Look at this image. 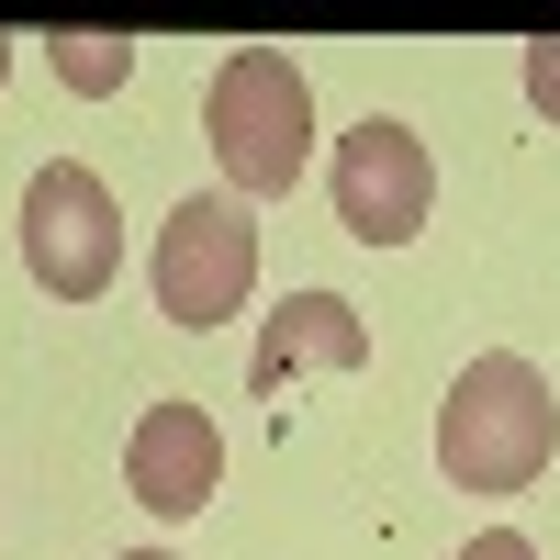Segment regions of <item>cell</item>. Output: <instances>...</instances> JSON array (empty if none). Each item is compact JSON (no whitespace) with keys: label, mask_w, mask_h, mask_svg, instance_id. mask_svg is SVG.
Segmentation results:
<instances>
[{"label":"cell","mask_w":560,"mask_h":560,"mask_svg":"<svg viewBox=\"0 0 560 560\" xmlns=\"http://www.w3.org/2000/svg\"><path fill=\"white\" fill-rule=\"evenodd\" d=\"M549 448H560V393L538 382V359L493 348V359H471L448 382V404H438V471L459 493H527L549 471Z\"/></svg>","instance_id":"6da1fadb"},{"label":"cell","mask_w":560,"mask_h":560,"mask_svg":"<svg viewBox=\"0 0 560 560\" xmlns=\"http://www.w3.org/2000/svg\"><path fill=\"white\" fill-rule=\"evenodd\" d=\"M202 135H213V168L236 202H280L314 158V90L280 45H236L202 90Z\"/></svg>","instance_id":"7a4b0ae2"},{"label":"cell","mask_w":560,"mask_h":560,"mask_svg":"<svg viewBox=\"0 0 560 560\" xmlns=\"http://www.w3.org/2000/svg\"><path fill=\"white\" fill-rule=\"evenodd\" d=\"M23 269H34V292H57V303H102L113 292L124 213H113V179L90 158H45L23 179Z\"/></svg>","instance_id":"3957f363"},{"label":"cell","mask_w":560,"mask_h":560,"mask_svg":"<svg viewBox=\"0 0 560 560\" xmlns=\"http://www.w3.org/2000/svg\"><path fill=\"white\" fill-rule=\"evenodd\" d=\"M247 292H258V213L236 191H191L158 224V314L191 325V337H213Z\"/></svg>","instance_id":"277c9868"},{"label":"cell","mask_w":560,"mask_h":560,"mask_svg":"<svg viewBox=\"0 0 560 560\" xmlns=\"http://www.w3.org/2000/svg\"><path fill=\"white\" fill-rule=\"evenodd\" d=\"M427 202H438L427 135L393 124V113H359L337 135V224L359 247H415V236H427Z\"/></svg>","instance_id":"5b68a950"},{"label":"cell","mask_w":560,"mask_h":560,"mask_svg":"<svg viewBox=\"0 0 560 560\" xmlns=\"http://www.w3.org/2000/svg\"><path fill=\"white\" fill-rule=\"evenodd\" d=\"M224 482V438H213V415L191 393H168L135 415V438H124V493L147 504V516H202Z\"/></svg>","instance_id":"8992f818"},{"label":"cell","mask_w":560,"mask_h":560,"mask_svg":"<svg viewBox=\"0 0 560 560\" xmlns=\"http://www.w3.org/2000/svg\"><path fill=\"white\" fill-rule=\"evenodd\" d=\"M303 370H370V325H359V303H337V292H292V303L258 325L247 393H258V404H280Z\"/></svg>","instance_id":"52a82bcc"},{"label":"cell","mask_w":560,"mask_h":560,"mask_svg":"<svg viewBox=\"0 0 560 560\" xmlns=\"http://www.w3.org/2000/svg\"><path fill=\"white\" fill-rule=\"evenodd\" d=\"M45 68H57L79 102H113V90L135 79V45H124V34H79V23H57V34H45Z\"/></svg>","instance_id":"ba28073f"},{"label":"cell","mask_w":560,"mask_h":560,"mask_svg":"<svg viewBox=\"0 0 560 560\" xmlns=\"http://www.w3.org/2000/svg\"><path fill=\"white\" fill-rule=\"evenodd\" d=\"M527 113H538V124H560V34H549V45H527Z\"/></svg>","instance_id":"9c48e42d"},{"label":"cell","mask_w":560,"mask_h":560,"mask_svg":"<svg viewBox=\"0 0 560 560\" xmlns=\"http://www.w3.org/2000/svg\"><path fill=\"white\" fill-rule=\"evenodd\" d=\"M459 560H538V549H527V527H482V538L459 549Z\"/></svg>","instance_id":"30bf717a"},{"label":"cell","mask_w":560,"mask_h":560,"mask_svg":"<svg viewBox=\"0 0 560 560\" xmlns=\"http://www.w3.org/2000/svg\"><path fill=\"white\" fill-rule=\"evenodd\" d=\"M12 45H23V34H0V79H12Z\"/></svg>","instance_id":"8fae6325"},{"label":"cell","mask_w":560,"mask_h":560,"mask_svg":"<svg viewBox=\"0 0 560 560\" xmlns=\"http://www.w3.org/2000/svg\"><path fill=\"white\" fill-rule=\"evenodd\" d=\"M124 560H168V549H124Z\"/></svg>","instance_id":"7c38bea8"}]
</instances>
